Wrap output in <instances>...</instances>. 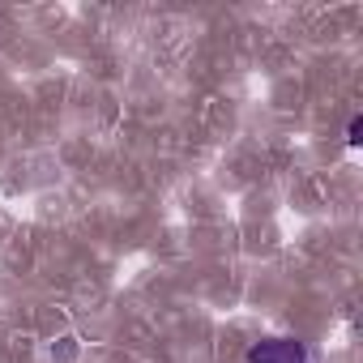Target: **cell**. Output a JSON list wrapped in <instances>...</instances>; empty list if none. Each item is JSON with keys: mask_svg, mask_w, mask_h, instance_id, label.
Returning <instances> with one entry per match:
<instances>
[{"mask_svg": "<svg viewBox=\"0 0 363 363\" xmlns=\"http://www.w3.org/2000/svg\"><path fill=\"white\" fill-rule=\"evenodd\" d=\"M244 363H320V359L299 337H261V342L248 346Z\"/></svg>", "mask_w": 363, "mask_h": 363, "instance_id": "obj_1", "label": "cell"}, {"mask_svg": "<svg viewBox=\"0 0 363 363\" xmlns=\"http://www.w3.org/2000/svg\"><path fill=\"white\" fill-rule=\"evenodd\" d=\"M359 133H363V120L354 116V120H350V128H346V145H359Z\"/></svg>", "mask_w": 363, "mask_h": 363, "instance_id": "obj_2", "label": "cell"}]
</instances>
